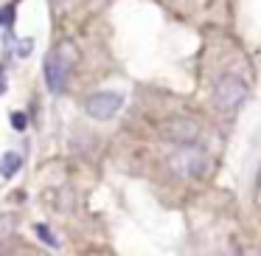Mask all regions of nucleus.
Here are the masks:
<instances>
[{
	"mask_svg": "<svg viewBox=\"0 0 261 256\" xmlns=\"http://www.w3.org/2000/svg\"><path fill=\"white\" fill-rule=\"evenodd\" d=\"M73 59H76V51H73L70 42L59 45L57 51H51L45 57V85H48V90H51V93H62Z\"/></svg>",
	"mask_w": 261,
	"mask_h": 256,
	"instance_id": "nucleus-2",
	"label": "nucleus"
},
{
	"mask_svg": "<svg viewBox=\"0 0 261 256\" xmlns=\"http://www.w3.org/2000/svg\"><path fill=\"white\" fill-rule=\"evenodd\" d=\"M258 189H261V169H258Z\"/></svg>",
	"mask_w": 261,
	"mask_h": 256,
	"instance_id": "nucleus-10",
	"label": "nucleus"
},
{
	"mask_svg": "<svg viewBox=\"0 0 261 256\" xmlns=\"http://www.w3.org/2000/svg\"><path fill=\"white\" fill-rule=\"evenodd\" d=\"M169 164H171V172L177 177L194 180V177H202L208 172V155H205V149L194 147V144H186V147H180L171 155Z\"/></svg>",
	"mask_w": 261,
	"mask_h": 256,
	"instance_id": "nucleus-3",
	"label": "nucleus"
},
{
	"mask_svg": "<svg viewBox=\"0 0 261 256\" xmlns=\"http://www.w3.org/2000/svg\"><path fill=\"white\" fill-rule=\"evenodd\" d=\"M20 166H23V158H20L17 152H6L3 160H0V175L9 180V177H14L20 172Z\"/></svg>",
	"mask_w": 261,
	"mask_h": 256,
	"instance_id": "nucleus-5",
	"label": "nucleus"
},
{
	"mask_svg": "<svg viewBox=\"0 0 261 256\" xmlns=\"http://www.w3.org/2000/svg\"><path fill=\"white\" fill-rule=\"evenodd\" d=\"M121 107H124V96L115 93V90H101V93H93V96L87 99V113H90L96 121L113 119Z\"/></svg>",
	"mask_w": 261,
	"mask_h": 256,
	"instance_id": "nucleus-4",
	"label": "nucleus"
},
{
	"mask_svg": "<svg viewBox=\"0 0 261 256\" xmlns=\"http://www.w3.org/2000/svg\"><path fill=\"white\" fill-rule=\"evenodd\" d=\"M12 127L14 130H25V113H12Z\"/></svg>",
	"mask_w": 261,
	"mask_h": 256,
	"instance_id": "nucleus-7",
	"label": "nucleus"
},
{
	"mask_svg": "<svg viewBox=\"0 0 261 256\" xmlns=\"http://www.w3.org/2000/svg\"><path fill=\"white\" fill-rule=\"evenodd\" d=\"M6 93V71H3V65H0V96Z\"/></svg>",
	"mask_w": 261,
	"mask_h": 256,
	"instance_id": "nucleus-9",
	"label": "nucleus"
},
{
	"mask_svg": "<svg viewBox=\"0 0 261 256\" xmlns=\"http://www.w3.org/2000/svg\"><path fill=\"white\" fill-rule=\"evenodd\" d=\"M250 96V85L239 74H219L214 82V104L225 113L239 110Z\"/></svg>",
	"mask_w": 261,
	"mask_h": 256,
	"instance_id": "nucleus-1",
	"label": "nucleus"
},
{
	"mask_svg": "<svg viewBox=\"0 0 261 256\" xmlns=\"http://www.w3.org/2000/svg\"><path fill=\"white\" fill-rule=\"evenodd\" d=\"M34 234H37V237H40L45 245H51V248H59V239L51 234V228H48V225H42V222H37V225H34Z\"/></svg>",
	"mask_w": 261,
	"mask_h": 256,
	"instance_id": "nucleus-6",
	"label": "nucleus"
},
{
	"mask_svg": "<svg viewBox=\"0 0 261 256\" xmlns=\"http://www.w3.org/2000/svg\"><path fill=\"white\" fill-rule=\"evenodd\" d=\"M31 45H34V42H31V40H23V42H20V45H17L20 57H29V54H31Z\"/></svg>",
	"mask_w": 261,
	"mask_h": 256,
	"instance_id": "nucleus-8",
	"label": "nucleus"
}]
</instances>
